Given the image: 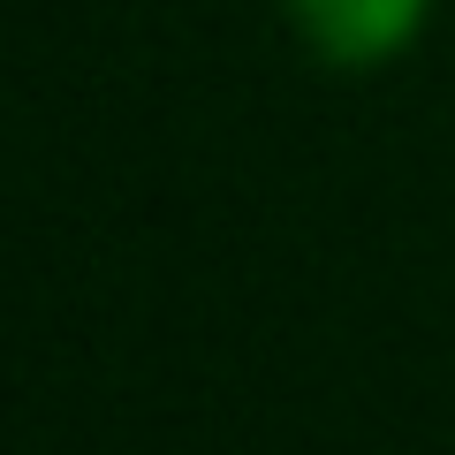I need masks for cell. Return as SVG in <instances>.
I'll return each instance as SVG.
<instances>
[{"mask_svg":"<svg viewBox=\"0 0 455 455\" xmlns=\"http://www.w3.org/2000/svg\"><path fill=\"white\" fill-rule=\"evenodd\" d=\"M281 8L326 68H379L425 31L433 0H281Z\"/></svg>","mask_w":455,"mask_h":455,"instance_id":"1","label":"cell"}]
</instances>
